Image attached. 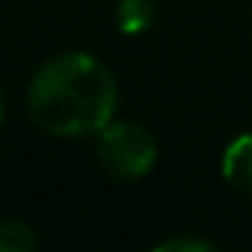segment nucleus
<instances>
[{
    "label": "nucleus",
    "instance_id": "obj_7",
    "mask_svg": "<svg viewBox=\"0 0 252 252\" xmlns=\"http://www.w3.org/2000/svg\"><path fill=\"white\" fill-rule=\"evenodd\" d=\"M3 110H6V104H3V95H0V125H3Z\"/></svg>",
    "mask_w": 252,
    "mask_h": 252
},
{
    "label": "nucleus",
    "instance_id": "obj_1",
    "mask_svg": "<svg viewBox=\"0 0 252 252\" xmlns=\"http://www.w3.org/2000/svg\"><path fill=\"white\" fill-rule=\"evenodd\" d=\"M116 104L119 86L113 71L83 51L51 57L27 86V113L48 137L80 140L101 134L116 116Z\"/></svg>",
    "mask_w": 252,
    "mask_h": 252
},
{
    "label": "nucleus",
    "instance_id": "obj_3",
    "mask_svg": "<svg viewBox=\"0 0 252 252\" xmlns=\"http://www.w3.org/2000/svg\"><path fill=\"white\" fill-rule=\"evenodd\" d=\"M222 175L231 187L252 193V134L231 140L222 152Z\"/></svg>",
    "mask_w": 252,
    "mask_h": 252
},
{
    "label": "nucleus",
    "instance_id": "obj_5",
    "mask_svg": "<svg viewBox=\"0 0 252 252\" xmlns=\"http://www.w3.org/2000/svg\"><path fill=\"white\" fill-rule=\"evenodd\" d=\"M39 246V237L33 228L21 220H3L0 222V252H30Z\"/></svg>",
    "mask_w": 252,
    "mask_h": 252
},
{
    "label": "nucleus",
    "instance_id": "obj_2",
    "mask_svg": "<svg viewBox=\"0 0 252 252\" xmlns=\"http://www.w3.org/2000/svg\"><path fill=\"white\" fill-rule=\"evenodd\" d=\"M98 160L110 175L137 181L152 172L158 160V143L137 122H110L98 134Z\"/></svg>",
    "mask_w": 252,
    "mask_h": 252
},
{
    "label": "nucleus",
    "instance_id": "obj_6",
    "mask_svg": "<svg viewBox=\"0 0 252 252\" xmlns=\"http://www.w3.org/2000/svg\"><path fill=\"white\" fill-rule=\"evenodd\" d=\"M214 246L202 237H190V234H178V237H169L163 243H158V252H211Z\"/></svg>",
    "mask_w": 252,
    "mask_h": 252
},
{
    "label": "nucleus",
    "instance_id": "obj_4",
    "mask_svg": "<svg viewBox=\"0 0 252 252\" xmlns=\"http://www.w3.org/2000/svg\"><path fill=\"white\" fill-rule=\"evenodd\" d=\"M155 24V3L152 0H119L116 6V27L125 36H137Z\"/></svg>",
    "mask_w": 252,
    "mask_h": 252
}]
</instances>
